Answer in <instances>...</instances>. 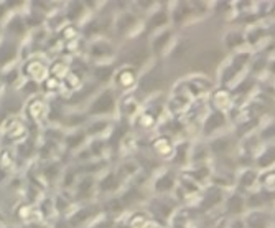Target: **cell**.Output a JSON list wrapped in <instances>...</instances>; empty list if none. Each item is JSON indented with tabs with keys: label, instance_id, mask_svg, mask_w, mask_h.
Wrapping results in <instances>:
<instances>
[{
	"label": "cell",
	"instance_id": "cell-1",
	"mask_svg": "<svg viewBox=\"0 0 275 228\" xmlns=\"http://www.w3.org/2000/svg\"><path fill=\"white\" fill-rule=\"evenodd\" d=\"M112 108H114V98H112L111 93H104L96 99L94 105L91 106V113L93 114H104V113L112 111Z\"/></svg>",
	"mask_w": 275,
	"mask_h": 228
},
{
	"label": "cell",
	"instance_id": "cell-2",
	"mask_svg": "<svg viewBox=\"0 0 275 228\" xmlns=\"http://www.w3.org/2000/svg\"><path fill=\"white\" fill-rule=\"evenodd\" d=\"M13 57H15V45L5 43L4 46H0V66H4L9 63V61H12Z\"/></svg>",
	"mask_w": 275,
	"mask_h": 228
}]
</instances>
